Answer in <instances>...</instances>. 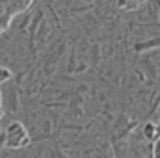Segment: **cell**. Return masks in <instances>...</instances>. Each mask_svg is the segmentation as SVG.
Returning a JSON list of instances; mask_svg holds the SVG:
<instances>
[{
    "mask_svg": "<svg viewBox=\"0 0 160 158\" xmlns=\"http://www.w3.org/2000/svg\"><path fill=\"white\" fill-rule=\"evenodd\" d=\"M32 134L30 130L21 123V121H11L4 128V147L6 149H22L32 143Z\"/></svg>",
    "mask_w": 160,
    "mask_h": 158,
    "instance_id": "cell-1",
    "label": "cell"
},
{
    "mask_svg": "<svg viewBox=\"0 0 160 158\" xmlns=\"http://www.w3.org/2000/svg\"><path fill=\"white\" fill-rule=\"evenodd\" d=\"M157 48H160V36L151 37V39H140L132 45V50H134L136 54H145V52L157 50Z\"/></svg>",
    "mask_w": 160,
    "mask_h": 158,
    "instance_id": "cell-2",
    "label": "cell"
},
{
    "mask_svg": "<svg viewBox=\"0 0 160 158\" xmlns=\"http://www.w3.org/2000/svg\"><path fill=\"white\" fill-rule=\"evenodd\" d=\"M142 136L149 141V143H155L158 140V125L153 123V121H147L142 128Z\"/></svg>",
    "mask_w": 160,
    "mask_h": 158,
    "instance_id": "cell-3",
    "label": "cell"
},
{
    "mask_svg": "<svg viewBox=\"0 0 160 158\" xmlns=\"http://www.w3.org/2000/svg\"><path fill=\"white\" fill-rule=\"evenodd\" d=\"M32 4H34V0H11V6H13V9H15L17 15L26 13L32 7Z\"/></svg>",
    "mask_w": 160,
    "mask_h": 158,
    "instance_id": "cell-4",
    "label": "cell"
},
{
    "mask_svg": "<svg viewBox=\"0 0 160 158\" xmlns=\"http://www.w3.org/2000/svg\"><path fill=\"white\" fill-rule=\"evenodd\" d=\"M13 78V73L6 67V65H0V84H6Z\"/></svg>",
    "mask_w": 160,
    "mask_h": 158,
    "instance_id": "cell-5",
    "label": "cell"
},
{
    "mask_svg": "<svg viewBox=\"0 0 160 158\" xmlns=\"http://www.w3.org/2000/svg\"><path fill=\"white\" fill-rule=\"evenodd\" d=\"M155 158H160V138L155 141Z\"/></svg>",
    "mask_w": 160,
    "mask_h": 158,
    "instance_id": "cell-6",
    "label": "cell"
}]
</instances>
